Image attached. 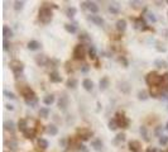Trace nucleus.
I'll use <instances>...</instances> for the list:
<instances>
[{
    "instance_id": "603ef678",
    "label": "nucleus",
    "mask_w": 168,
    "mask_h": 152,
    "mask_svg": "<svg viewBox=\"0 0 168 152\" xmlns=\"http://www.w3.org/2000/svg\"><path fill=\"white\" fill-rule=\"evenodd\" d=\"M147 152H158L156 150V148H153V147H149V148H147Z\"/></svg>"
},
{
    "instance_id": "4be33fe9",
    "label": "nucleus",
    "mask_w": 168,
    "mask_h": 152,
    "mask_svg": "<svg viewBox=\"0 0 168 152\" xmlns=\"http://www.w3.org/2000/svg\"><path fill=\"white\" fill-rule=\"evenodd\" d=\"M100 90H106L107 89V86H109V77H106V76H105V77H103L100 80Z\"/></svg>"
},
{
    "instance_id": "ea45409f",
    "label": "nucleus",
    "mask_w": 168,
    "mask_h": 152,
    "mask_svg": "<svg viewBox=\"0 0 168 152\" xmlns=\"http://www.w3.org/2000/svg\"><path fill=\"white\" fill-rule=\"evenodd\" d=\"M162 85H163V88H168V72L162 75V84H160V86Z\"/></svg>"
},
{
    "instance_id": "9d476101",
    "label": "nucleus",
    "mask_w": 168,
    "mask_h": 152,
    "mask_svg": "<svg viewBox=\"0 0 168 152\" xmlns=\"http://www.w3.org/2000/svg\"><path fill=\"white\" fill-rule=\"evenodd\" d=\"M91 147H92L95 151H103L104 150V144H103V142H101V140H99V138L91 141Z\"/></svg>"
},
{
    "instance_id": "a211bd4d",
    "label": "nucleus",
    "mask_w": 168,
    "mask_h": 152,
    "mask_svg": "<svg viewBox=\"0 0 168 152\" xmlns=\"http://www.w3.org/2000/svg\"><path fill=\"white\" fill-rule=\"evenodd\" d=\"M116 29L119 32H124L127 29V20L125 19H119L116 22Z\"/></svg>"
},
{
    "instance_id": "79ce46f5",
    "label": "nucleus",
    "mask_w": 168,
    "mask_h": 152,
    "mask_svg": "<svg viewBox=\"0 0 168 152\" xmlns=\"http://www.w3.org/2000/svg\"><path fill=\"white\" fill-rule=\"evenodd\" d=\"M168 143V136H160L159 137V144L160 146H166Z\"/></svg>"
},
{
    "instance_id": "aec40b11",
    "label": "nucleus",
    "mask_w": 168,
    "mask_h": 152,
    "mask_svg": "<svg viewBox=\"0 0 168 152\" xmlns=\"http://www.w3.org/2000/svg\"><path fill=\"white\" fill-rule=\"evenodd\" d=\"M45 132L48 134H51V136H56V134L58 133V128L54 126V124H50V126H47V128H45Z\"/></svg>"
},
{
    "instance_id": "5fc2aeb1",
    "label": "nucleus",
    "mask_w": 168,
    "mask_h": 152,
    "mask_svg": "<svg viewBox=\"0 0 168 152\" xmlns=\"http://www.w3.org/2000/svg\"><path fill=\"white\" fill-rule=\"evenodd\" d=\"M5 106H6V109H8V110H13V109H14V106L10 105V104H6Z\"/></svg>"
},
{
    "instance_id": "bb28decb",
    "label": "nucleus",
    "mask_w": 168,
    "mask_h": 152,
    "mask_svg": "<svg viewBox=\"0 0 168 152\" xmlns=\"http://www.w3.org/2000/svg\"><path fill=\"white\" fill-rule=\"evenodd\" d=\"M5 144H6V146H8L12 151H17V148H18V143H17V141H14V140L5 141Z\"/></svg>"
},
{
    "instance_id": "f03ea898",
    "label": "nucleus",
    "mask_w": 168,
    "mask_h": 152,
    "mask_svg": "<svg viewBox=\"0 0 168 152\" xmlns=\"http://www.w3.org/2000/svg\"><path fill=\"white\" fill-rule=\"evenodd\" d=\"M52 17H53V14H52L51 8H48V6H42L39 9V20L42 23L48 24L52 20Z\"/></svg>"
},
{
    "instance_id": "8fccbe9b",
    "label": "nucleus",
    "mask_w": 168,
    "mask_h": 152,
    "mask_svg": "<svg viewBox=\"0 0 168 152\" xmlns=\"http://www.w3.org/2000/svg\"><path fill=\"white\" fill-rule=\"evenodd\" d=\"M81 71L82 72H87V71H89V66H87V65H83L82 68H81Z\"/></svg>"
},
{
    "instance_id": "20e7f679",
    "label": "nucleus",
    "mask_w": 168,
    "mask_h": 152,
    "mask_svg": "<svg viewBox=\"0 0 168 152\" xmlns=\"http://www.w3.org/2000/svg\"><path fill=\"white\" fill-rule=\"evenodd\" d=\"M9 66H10V70H12L17 76H18L19 74H22L23 68H24L23 62L19 61V60H12L9 62Z\"/></svg>"
},
{
    "instance_id": "4468645a",
    "label": "nucleus",
    "mask_w": 168,
    "mask_h": 152,
    "mask_svg": "<svg viewBox=\"0 0 168 152\" xmlns=\"http://www.w3.org/2000/svg\"><path fill=\"white\" fill-rule=\"evenodd\" d=\"M109 12L111 14H119L120 13V4L119 3H111L109 5Z\"/></svg>"
},
{
    "instance_id": "393cba45",
    "label": "nucleus",
    "mask_w": 168,
    "mask_h": 152,
    "mask_svg": "<svg viewBox=\"0 0 168 152\" xmlns=\"http://www.w3.org/2000/svg\"><path fill=\"white\" fill-rule=\"evenodd\" d=\"M3 34H4V39H6V38L13 37V30L8 26H4L3 27Z\"/></svg>"
},
{
    "instance_id": "2eb2a0df",
    "label": "nucleus",
    "mask_w": 168,
    "mask_h": 152,
    "mask_svg": "<svg viewBox=\"0 0 168 152\" xmlns=\"http://www.w3.org/2000/svg\"><path fill=\"white\" fill-rule=\"evenodd\" d=\"M89 19H90L92 23H95L96 26H104V19L101 18L100 15H90Z\"/></svg>"
},
{
    "instance_id": "a19ab883",
    "label": "nucleus",
    "mask_w": 168,
    "mask_h": 152,
    "mask_svg": "<svg viewBox=\"0 0 168 152\" xmlns=\"http://www.w3.org/2000/svg\"><path fill=\"white\" fill-rule=\"evenodd\" d=\"M140 134L143 136V138H144L147 142H148V141H149V137H148V133H147V127H144V126L140 127Z\"/></svg>"
},
{
    "instance_id": "f8f14e48",
    "label": "nucleus",
    "mask_w": 168,
    "mask_h": 152,
    "mask_svg": "<svg viewBox=\"0 0 168 152\" xmlns=\"http://www.w3.org/2000/svg\"><path fill=\"white\" fill-rule=\"evenodd\" d=\"M134 27L136 29H139V30H145L148 27H147V24L144 22V19L143 18H138V19H135V23H134Z\"/></svg>"
},
{
    "instance_id": "c9c22d12",
    "label": "nucleus",
    "mask_w": 168,
    "mask_h": 152,
    "mask_svg": "<svg viewBox=\"0 0 168 152\" xmlns=\"http://www.w3.org/2000/svg\"><path fill=\"white\" fill-rule=\"evenodd\" d=\"M65 29L67 30L68 33H76L77 27H76L75 24H65Z\"/></svg>"
},
{
    "instance_id": "ddd939ff",
    "label": "nucleus",
    "mask_w": 168,
    "mask_h": 152,
    "mask_svg": "<svg viewBox=\"0 0 168 152\" xmlns=\"http://www.w3.org/2000/svg\"><path fill=\"white\" fill-rule=\"evenodd\" d=\"M50 80H51V82H61L62 81V76L58 74L57 71H52L51 74H50Z\"/></svg>"
},
{
    "instance_id": "49530a36",
    "label": "nucleus",
    "mask_w": 168,
    "mask_h": 152,
    "mask_svg": "<svg viewBox=\"0 0 168 152\" xmlns=\"http://www.w3.org/2000/svg\"><path fill=\"white\" fill-rule=\"evenodd\" d=\"M77 150H78V152H87L86 147L83 144H77Z\"/></svg>"
},
{
    "instance_id": "864d4df0",
    "label": "nucleus",
    "mask_w": 168,
    "mask_h": 152,
    "mask_svg": "<svg viewBox=\"0 0 168 152\" xmlns=\"http://www.w3.org/2000/svg\"><path fill=\"white\" fill-rule=\"evenodd\" d=\"M157 50H158L159 52H166V47H157Z\"/></svg>"
},
{
    "instance_id": "de8ad7c7",
    "label": "nucleus",
    "mask_w": 168,
    "mask_h": 152,
    "mask_svg": "<svg viewBox=\"0 0 168 152\" xmlns=\"http://www.w3.org/2000/svg\"><path fill=\"white\" fill-rule=\"evenodd\" d=\"M78 38H80V39H82V41H89V37H87L86 33H81L78 36Z\"/></svg>"
},
{
    "instance_id": "4d7b16f0",
    "label": "nucleus",
    "mask_w": 168,
    "mask_h": 152,
    "mask_svg": "<svg viewBox=\"0 0 168 152\" xmlns=\"http://www.w3.org/2000/svg\"><path fill=\"white\" fill-rule=\"evenodd\" d=\"M167 3H168V0H167Z\"/></svg>"
},
{
    "instance_id": "f704fd0d",
    "label": "nucleus",
    "mask_w": 168,
    "mask_h": 152,
    "mask_svg": "<svg viewBox=\"0 0 168 152\" xmlns=\"http://www.w3.org/2000/svg\"><path fill=\"white\" fill-rule=\"evenodd\" d=\"M89 56H90V58L91 60H96V57H97V53H96V48L94 47V46H90V48H89Z\"/></svg>"
},
{
    "instance_id": "cd10ccee",
    "label": "nucleus",
    "mask_w": 168,
    "mask_h": 152,
    "mask_svg": "<svg viewBox=\"0 0 168 152\" xmlns=\"http://www.w3.org/2000/svg\"><path fill=\"white\" fill-rule=\"evenodd\" d=\"M124 141H125V133H119V134H116V137L114 140V144H120Z\"/></svg>"
},
{
    "instance_id": "c756f323",
    "label": "nucleus",
    "mask_w": 168,
    "mask_h": 152,
    "mask_svg": "<svg viewBox=\"0 0 168 152\" xmlns=\"http://www.w3.org/2000/svg\"><path fill=\"white\" fill-rule=\"evenodd\" d=\"M54 95H47V96H44V99H43V103L45 105H52L54 103Z\"/></svg>"
},
{
    "instance_id": "473e14b6",
    "label": "nucleus",
    "mask_w": 168,
    "mask_h": 152,
    "mask_svg": "<svg viewBox=\"0 0 168 152\" xmlns=\"http://www.w3.org/2000/svg\"><path fill=\"white\" fill-rule=\"evenodd\" d=\"M154 66L157 67H159V68H166L168 66V64L164 60H160V58H158V60H156L154 61Z\"/></svg>"
},
{
    "instance_id": "dca6fc26",
    "label": "nucleus",
    "mask_w": 168,
    "mask_h": 152,
    "mask_svg": "<svg viewBox=\"0 0 168 152\" xmlns=\"http://www.w3.org/2000/svg\"><path fill=\"white\" fill-rule=\"evenodd\" d=\"M4 129L13 133L14 131H15V123H14L13 120H5L4 122Z\"/></svg>"
},
{
    "instance_id": "a878e982",
    "label": "nucleus",
    "mask_w": 168,
    "mask_h": 152,
    "mask_svg": "<svg viewBox=\"0 0 168 152\" xmlns=\"http://www.w3.org/2000/svg\"><path fill=\"white\" fill-rule=\"evenodd\" d=\"M76 13H77V9L73 8V6H68V8L66 9V15H67L68 18H73V17L76 15Z\"/></svg>"
},
{
    "instance_id": "72a5a7b5",
    "label": "nucleus",
    "mask_w": 168,
    "mask_h": 152,
    "mask_svg": "<svg viewBox=\"0 0 168 152\" xmlns=\"http://www.w3.org/2000/svg\"><path fill=\"white\" fill-rule=\"evenodd\" d=\"M118 122L115 119H110L109 123H107V128H109L110 131H116L118 129Z\"/></svg>"
},
{
    "instance_id": "58836bf2",
    "label": "nucleus",
    "mask_w": 168,
    "mask_h": 152,
    "mask_svg": "<svg viewBox=\"0 0 168 152\" xmlns=\"http://www.w3.org/2000/svg\"><path fill=\"white\" fill-rule=\"evenodd\" d=\"M24 8V1H15L14 3V9L17 10V12H20V10H22Z\"/></svg>"
},
{
    "instance_id": "5701e85b",
    "label": "nucleus",
    "mask_w": 168,
    "mask_h": 152,
    "mask_svg": "<svg viewBox=\"0 0 168 152\" xmlns=\"http://www.w3.org/2000/svg\"><path fill=\"white\" fill-rule=\"evenodd\" d=\"M24 137L28 138V140H33V138L36 137V129H34V128H32V129L28 128L25 132H24Z\"/></svg>"
},
{
    "instance_id": "b1692460",
    "label": "nucleus",
    "mask_w": 168,
    "mask_h": 152,
    "mask_svg": "<svg viewBox=\"0 0 168 152\" xmlns=\"http://www.w3.org/2000/svg\"><path fill=\"white\" fill-rule=\"evenodd\" d=\"M119 89H120L123 93H129V90H130V86H129V82L127 81H121L119 82Z\"/></svg>"
},
{
    "instance_id": "09e8293b",
    "label": "nucleus",
    "mask_w": 168,
    "mask_h": 152,
    "mask_svg": "<svg viewBox=\"0 0 168 152\" xmlns=\"http://www.w3.org/2000/svg\"><path fill=\"white\" fill-rule=\"evenodd\" d=\"M119 62H123V64H124V67H128V62H127V60H125L124 57H120V58H119Z\"/></svg>"
},
{
    "instance_id": "a18cd8bd",
    "label": "nucleus",
    "mask_w": 168,
    "mask_h": 152,
    "mask_svg": "<svg viewBox=\"0 0 168 152\" xmlns=\"http://www.w3.org/2000/svg\"><path fill=\"white\" fill-rule=\"evenodd\" d=\"M10 47V43L8 42V39H4L3 41V48H4V51H8Z\"/></svg>"
},
{
    "instance_id": "423d86ee",
    "label": "nucleus",
    "mask_w": 168,
    "mask_h": 152,
    "mask_svg": "<svg viewBox=\"0 0 168 152\" xmlns=\"http://www.w3.org/2000/svg\"><path fill=\"white\" fill-rule=\"evenodd\" d=\"M77 134H78V138H81L82 141H87L92 136V132L87 128H81V129H77Z\"/></svg>"
},
{
    "instance_id": "6e6d98bb",
    "label": "nucleus",
    "mask_w": 168,
    "mask_h": 152,
    "mask_svg": "<svg viewBox=\"0 0 168 152\" xmlns=\"http://www.w3.org/2000/svg\"><path fill=\"white\" fill-rule=\"evenodd\" d=\"M166 129L168 131V122H167V124H166Z\"/></svg>"
},
{
    "instance_id": "0eeeda50",
    "label": "nucleus",
    "mask_w": 168,
    "mask_h": 152,
    "mask_svg": "<svg viewBox=\"0 0 168 152\" xmlns=\"http://www.w3.org/2000/svg\"><path fill=\"white\" fill-rule=\"evenodd\" d=\"M24 100H25L27 105H29V106H34V105H37V103H38V98H37V95L34 94V91L28 96H25Z\"/></svg>"
},
{
    "instance_id": "c03bdc74",
    "label": "nucleus",
    "mask_w": 168,
    "mask_h": 152,
    "mask_svg": "<svg viewBox=\"0 0 168 152\" xmlns=\"http://www.w3.org/2000/svg\"><path fill=\"white\" fill-rule=\"evenodd\" d=\"M4 95L6 96V98H9V99H15V95L13 94L12 91H8V90H4Z\"/></svg>"
},
{
    "instance_id": "7c9ffc66",
    "label": "nucleus",
    "mask_w": 168,
    "mask_h": 152,
    "mask_svg": "<svg viewBox=\"0 0 168 152\" xmlns=\"http://www.w3.org/2000/svg\"><path fill=\"white\" fill-rule=\"evenodd\" d=\"M38 146H39L41 150H47L48 148V141L44 140V138H39V140H38Z\"/></svg>"
},
{
    "instance_id": "4c0bfd02",
    "label": "nucleus",
    "mask_w": 168,
    "mask_h": 152,
    "mask_svg": "<svg viewBox=\"0 0 168 152\" xmlns=\"http://www.w3.org/2000/svg\"><path fill=\"white\" fill-rule=\"evenodd\" d=\"M48 115H50V110H48L47 108H41V110H39L41 118H48Z\"/></svg>"
},
{
    "instance_id": "3c124183",
    "label": "nucleus",
    "mask_w": 168,
    "mask_h": 152,
    "mask_svg": "<svg viewBox=\"0 0 168 152\" xmlns=\"http://www.w3.org/2000/svg\"><path fill=\"white\" fill-rule=\"evenodd\" d=\"M160 129H162V127H158V128L156 129V134H157V136H159V137H160Z\"/></svg>"
},
{
    "instance_id": "e433bc0d",
    "label": "nucleus",
    "mask_w": 168,
    "mask_h": 152,
    "mask_svg": "<svg viewBox=\"0 0 168 152\" xmlns=\"http://www.w3.org/2000/svg\"><path fill=\"white\" fill-rule=\"evenodd\" d=\"M149 98V94L147 93V90H140L138 93V99L139 100H147Z\"/></svg>"
},
{
    "instance_id": "412c9836",
    "label": "nucleus",
    "mask_w": 168,
    "mask_h": 152,
    "mask_svg": "<svg viewBox=\"0 0 168 152\" xmlns=\"http://www.w3.org/2000/svg\"><path fill=\"white\" fill-rule=\"evenodd\" d=\"M28 128H29V127L27 126V120L25 119H19V122H18V129L22 131V132L24 133Z\"/></svg>"
},
{
    "instance_id": "c85d7f7f",
    "label": "nucleus",
    "mask_w": 168,
    "mask_h": 152,
    "mask_svg": "<svg viewBox=\"0 0 168 152\" xmlns=\"http://www.w3.org/2000/svg\"><path fill=\"white\" fill-rule=\"evenodd\" d=\"M77 84H78V81L76 80V79H68L67 80V82H66V86L67 88H70V89H75L76 86H77Z\"/></svg>"
},
{
    "instance_id": "2f4dec72",
    "label": "nucleus",
    "mask_w": 168,
    "mask_h": 152,
    "mask_svg": "<svg viewBox=\"0 0 168 152\" xmlns=\"http://www.w3.org/2000/svg\"><path fill=\"white\" fill-rule=\"evenodd\" d=\"M87 9H89L91 13H94V14H96V13L99 12V6H97L96 3H94V1H89V8Z\"/></svg>"
},
{
    "instance_id": "7ed1b4c3",
    "label": "nucleus",
    "mask_w": 168,
    "mask_h": 152,
    "mask_svg": "<svg viewBox=\"0 0 168 152\" xmlns=\"http://www.w3.org/2000/svg\"><path fill=\"white\" fill-rule=\"evenodd\" d=\"M115 120L118 122V126L121 127V128H128L129 124H130V120L128 119V117L121 112H118L115 114Z\"/></svg>"
},
{
    "instance_id": "f3484780",
    "label": "nucleus",
    "mask_w": 168,
    "mask_h": 152,
    "mask_svg": "<svg viewBox=\"0 0 168 152\" xmlns=\"http://www.w3.org/2000/svg\"><path fill=\"white\" fill-rule=\"evenodd\" d=\"M27 47L29 48L30 51H37V50L41 48V43L38 42V41H29L28 44H27Z\"/></svg>"
},
{
    "instance_id": "37998d69",
    "label": "nucleus",
    "mask_w": 168,
    "mask_h": 152,
    "mask_svg": "<svg viewBox=\"0 0 168 152\" xmlns=\"http://www.w3.org/2000/svg\"><path fill=\"white\" fill-rule=\"evenodd\" d=\"M147 18H148V19H149V20H150V22H152V23H156V22H157V18H156V15L153 14V13H150V12H148V13H147Z\"/></svg>"
},
{
    "instance_id": "6ab92c4d",
    "label": "nucleus",
    "mask_w": 168,
    "mask_h": 152,
    "mask_svg": "<svg viewBox=\"0 0 168 152\" xmlns=\"http://www.w3.org/2000/svg\"><path fill=\"white\" fill-rule=\"evenodd\" d=\"M82 86H83V89L87 91H91L94 89V82L90 80V79H85V80L82 81Z\"/></svg>"
},
{
    "instance_id": "f257e3e1",
    "label": "nucleus",
    "mask_w": 168,
    "mask_h": 152,
    "mask_svg": "<svg viewBox=\"0 0 168 152\" xmlns=\"http://www.w3.org/2000/svg\"><path fill=\"white\" fill-rule=\"evenodd\" d=\"M145 81L150 88H156V86H160L162 84V75H159L156 71H150L148 75L145 76Z\"/></svg>"
},
{
    "instance_id": "6e6552de",
    "label": "nucleus",
    "mask_w": 168,
    "mask_h": 152,
    "mask_svg": "<svg viewBox=\"0 0 168 152\" xmlns=\"http://www.w3.org/2000/svg\"><path fill=\"white\" fill-rule=\"evenodd\" d=\"M129 150H130L132 152H140L142 150V144L139 141H135V140H133L129 142Z\"/></svg>"
},
{
    "instance_id": "39448f33",
    "label": "nucleus",
    "mask_w": 168,
    "mask_h": 152,
    "mask_svg": "<svg viewBox=\"0 0 168 152\" xmlns=\"http://www.w3.org/2000/svg\"><path fill=\"white\" fill-rule=\"evenodd\" d=\"M86 56V48L83 44H77L73 50V58L75 60H83Z\"/></svg>"
},
{
    "instance_id": "9b49d317",
    "label": "nucleus",
    "mask_w": 168,
    "mask_h": 152,
    "mask_svg": "<svg viewBox=\"0 0 168 152\" xmlns=\"http://www.w3.org/2000/svg\"><path fill=\"white\" fill-rule=\"evenodd\" d=\"M67 106H68V98H67V95H62L61 98H59V100H58V108L62 109V110H65Z\"/></svg>"
},
{
    "instance_id": "1a4fd4ad",
    "label": "nucleus",
    "mask_w": 168,
    "mask_h": 152,
    "mask_svg": "<svg viewBox=\"0 0 168 152\" xmlns=\"http://www.w3.org/2000/svg\"><path fill=\"white\" fill-rule=\"evenodd\" d=\"M48 57L45 56V55H38V56H36V62L38 66H45V65L48 64Z\"/></svg>"
},
{
    "instance_id": "13d9d810",
    "label": "nucleus",
    "mask_w": 168,
    "mask_h": 152,
    "mask_svg": "<svg viewBox=\"0 0 168 152\" xmlns=\"http://www.w3.org/2000/svg\"><path fill=\"white\" fill-rule=\"evenodd\" d=\"M167 99H168V98H167Z\"/></svg>"
}]
</instances>
